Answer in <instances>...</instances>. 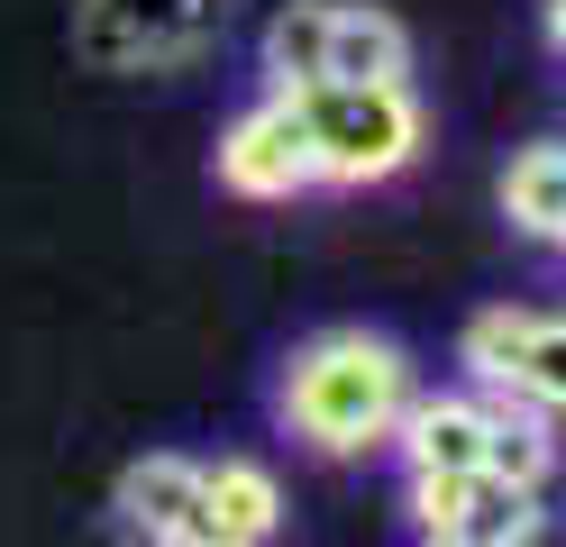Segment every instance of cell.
<instances>
[{
  "label": "cell",
  "instance_id": "cell-16",
  "mask_svg": "<svg viewBox=\"0 0 566 547\" xmlns=\"http://www.w3.org/2000/svg\"><path fill=\"white\" fill-rule=\"evenodd\" d=\"M184 547H220V538H184Z\"/></svg>",
  "mask_w": 566,
  "mask_h": 547
},
{
  "label": "cell",
  "instance_id": "cell-7",
  "mask_svg": "<svg viewBox=\"0 0 566 547\" xmlns=\"http://www.w3.org/2000/svg\"><path fill=\"white\" fill-rule=\"evenodd\" d=\"M394 448H402V474H475L484 465V401L467 392H411V411L394 420Z\"/></svg>",
  "mask_w": 566,
  "mask_h": 547
},
{
  "label": "cell",
  "instance_id": "cell-6",
  "mask_svg": "<svg viewBox=\"0 0 566 547\" xmlns=\"http://www.w3.org/2000/svg\"><path fill=\"white\" fill-rule=\"evenodd\" d=\"M119 520H128V538H147V547L201 538V465L192 456H137L119 474Z\"/></svg>",
  "mask_w": 566,
  "mask_h": 547
},
{
  "label": "cell",
  "instance_id": "cell-9",
  "mask_svg": "<svg viewBox=\"0 0 566 547\" xmlns=\"http://www.w3.org/2000/svg\"><path fill=\"white\" fill-rule=\"evenodd\" d=\"M548 465H557V438H548V420H539V401L493 392V401H484V465H475V474L539 493V484H548Z\"/></svg>",
  "mask_w": 566,
  "mask_h": 547
},
{
  "label": "cell",
  "instance_id": "cell-13",
  "mask_svg": "<svg viewBox=\"0 0 566 547\" xmlns=\"http://www.w3.org/2000/svg\"><path fill=\"white\" fill-rule=\"evenodd\" d=\"M503 219L521 238H557L566 229V146H521L512 173H503Z\"/></svg>",
  "mask_w": 566,
  "mask_h": 547
},
{
  "label": "cell",
  "instance_id": "cell-10",
  "mask_svg": "<svg viewBox=\"0 0 566 547\" xmlns=\"http://www.w3.org/2000/svg\"><path fill=\"white\" fill-rule=\"evenodd\" d=\"M411 73V36L384 10H338L329 0V83H402Z\"/></svg>",
  "mask_w": 566,
  "mask_h": 547
},
{
  "label": "cell",
  "instance_id": "cell-1",
  "mask_svg": "<svg viewBox=\"0 0 566 547\" xmlns=\"http://www.w3.org/2000/svg\"><path fill=\"white\" fill-rule=\"evenodd\" d=\"M274 411L321 456L394 448V420L411 411V356L394 338H375V328H321V338H302L293 365H283Z\"/></svg>",
  "mask_w": 566,
  "mask_h": 547
},
{
  "label": "cell",
  "instance_id": "cell-12",
  "mask_svg": "<svg viewBox=\"0 0 566 547\" xmlns=\"http://www.w3.org/2000/svg\"><path fill=\"white\" fill-rule=\"evenodd\" d=\"M265 83L274 92L329 83V0H283L265 19Z\"/></svg>",
  "mask_w": 566,
  "mask_h": 547
},
{
  "label": "cell",
  "instance_id": "cell-11",
  "mask_svg": "<svg viewBox=\"0 0 566 547\" xmlns=\"http://www.w3.org/2000/svg\"><path fill=\"white\" fill-rule=\"evenodd\" d=\"M530 538H539V493L475 474V484H467V502L448 511V529H439L430 547H530Z\"/></svg>",
  "mask_w": 566,
  "mask_h": 547
},
{
  "label": "cell",
  "instance_id": "cell-3",
  "mask_svg": "<svg viewBox=\"0 0 566 547\" xmlns=\"http://www.w3.org/2000/svg\"><path fill=\"white\" fill-rule=\"evenodd\" d=\"M229 0H83L74 10V55L101 73H165L220 46Z\"/></svg>",
  "mask_w": 566,
  "mask_h": 547
},
{
  "label": "cell",
  "instance_id": "cell-15",
  "mask_svg": "<svg viewBox=\"0 0 566 547\" xmlns=\"http://www.w3.org/2000/svg\"><path fill=\"white\" fill-rule=\"evenodd\" d=\"M548 46L566 55V0H548Z\"/></svg>",
  "mask_w": 566,
  "mask_h": 547
},
{
  "label": "cell",
  "instance_id": "cell-5",
  "mask_svg": "<svg viewBox=\"0 0 566 547\" xmlns=\"http://www.w3.org/2000/svg\"><path fill=\"white\" fill-rule=\"evenodd\" d=\"M467 375L484 392H521V401H539V411H566V319L475 311L467 319Z\"/></svg>",
  "mask_w": 566,
  "mask_h": 547
},
{
  "label": "cell",
  "instance_id": "cell-4",
  "mask_svg": "<svg viewBox=\"0 0 566 547\" xmlns=\"http://www.w3.org/2000/svg\"><path fill=\"white\" fill-rule=\"evenodd\" d=\"M210 165H220V192H238V201H293V192L321 182L311 173V128H302L293 92H265L256 109H238Z\"/></svg>",
  "mask_w": 566,
  "mask_h": 547
},
{
  "label": "cell",
  "instance_id": "cell-17",
  "mask_svg": "<svg viewBox=\"0 0 566 547\" xmlns=\"http://www.w3.org/2000/svg\"><path fill=\"white\" fill-rule=\"evenodd\" d=\"M548 246H557V255H566V229H557V238H548Z\"/></svg>",
  "mask_w": 566,
  "mask_h": 547
},
{
  "label": "cell",
  "instance_id": "cell-14",
  "mask_svg": "<svg viewBox=\"0 0 566 547\" xmlns=\"http://www.w3.org/2000/svg\"><path fill=\"white\" fill-rule=\"evenodd\" d=\"M467 484H475V474H411V529H420V538H439V529H448V511L467 502Z\"/></svg>",
  "mask_w": 566,
  "mask_h": 547
},
{
  "label": "cell",
  "instance_id": "cell-8",
  "mask_svg": "<svg viewBox=\"0 0 566 547\" xmlns=\"http://www.w3.org/2000/svg\"><path fill=\"white\" fill-rule=\"evenodd\" d=\"M274 529H283V484H274L256 456L201 465V538H220V547H265Z\"/></svg>",
  "mask_w": 566,
  "mask_h": 547
},
{
  "label": "cell",
  "instance_id": "cell-2",
  "mask_svg": "<svg viewBox=\"0 0 566 547\" xmlns=\"http://www.w3.org/2000/svg\"><path fill=\"white\" fill-rule=\"evenodd\" d=\"M302 128H311V173L338 182V192H366V182H394L420 156V101L411 83H311Z\"/></svg>",
  "mask_w": 566,
  "mask_h": 547
}]
</instances>
